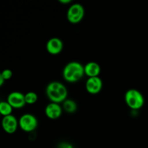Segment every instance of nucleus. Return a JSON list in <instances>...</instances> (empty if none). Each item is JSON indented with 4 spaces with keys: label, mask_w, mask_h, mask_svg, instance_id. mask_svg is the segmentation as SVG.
<instances>
[{
    "label": "nucleus",
    "mask_w": 148,
    "mask_h": 148,
    "mask_svg": "<svg viewBox=\"0 0 148 148\" xmlns=\"http://www.w3.org/2000/svg\"><path fill=\"white\" fill-rule=\"evenodd\" d=\"M46 94L51 102L59 104L67 99L68 91L65 85L62 82L53 81L47 85Z\"/></svg>",
    "instance_id": "nucleus-1"
},
{
    "label": "nucleus",
    "mask_w": 148,
    "mask_h": 148,
    "mask_svg": "<svg viewBox=\"0 0 148 148\" xmlns=\"http://www.w3.org/2000/svg\"><path fill=\"white\" fill-rule=\"evenodd\" d=\"M63 77L69 83L78 82L85 75L84 66L77 62H69L63 69Z\"/></svg>",
    "instance_id": "nucleus-2"
},
{
    "label": "nucleus",
    "mask_w": 148,
    "mask_h": 148,
    "mask_svg": "<svg viewBox=\"0 0 148 148\" xmlns=\"http://www.w3.org/2000/svg\"><path fill=\"white\" fill-rule=\"evenodd\" d=\"M127 105L131 109L138 110L145 104V98L143 94L136 89H130L127 90L124 96Z\"/></svg>",
    "instance_id": "nucleus-3"
},
{
    "label": "nucleus",
    "mask_w": 148,
    "mask_h": 148,
    "mask_svg": "<svg viewBox=\"0 0 148 148\" xmlns=\"http://www.w3.org/2000/svg\"><path fill=\"white\" fill-rule=\"evenodd\" d=\"M85 15V10L82 4L75 3L69 7L66 12V18L68 21L72 24L79 23L83 19Z\"/></svg>",
    "instance_id": "nucleus-4"
},
{
    "label": "nucleus",
    "mask_w": 148,
    "mask_h": 148,
    "mask_svg": "<svg viewBox=\"0 0 148 148\" xmlns=\"http://www.w3.org/2000/svg\"><path fill=\"white\" fill-rule=\"evenodd\" d=\"M19 127L25 132H31L36 130L38 127V120L31 114H25L18 120Z\"/></svg>",
    "instance_id": "nucleus-5"
},
{
    "label": "nucleus",
    "mask_w": 148,
    "mask_h": 148,
    "mask_svg": "<svg viewBox=\"0 0 148 148\" xmlns=\"http://www.w3.org/2000/svg\"><path fill=\"white\" fill-rule=\"evenodd\" d=\"M7 101L13 108H22L26 105L25 94L17 91L9 94Z\"/></svg>",
    "instance_id": "nucleus-6"
},
{
    "label": "nucleus",
    "mask_w": 148,
    "mask_h": 148,
    "mask_svg": "<svg viewBox=\"0 0 148 148\" xmlns=\"http://www.w3.org/2000/svg\"><path fill=\"white\" fill-rule=\"evenodd\" d=\"M1 125L4 131L7 134H14L19 127L18 121L13 115L4 116L1 121Z\"/></svg>",
    "instance_id": "nucleus-7"
},
{
    "label": "nucleus",
    "mask_w": 148,
    "mask_h": 148,
    "mask_svg": "<svg viewBox=\"0 0 148 148\" xmlns=\"http://www.w3.org/2000/svg\"><path fill=\"white\" fill-rule=\"evenodd\" d=\"M85 88L90 94L96 95L101 92L103 88L102 79L99 77H89L85 84Z\"/></svg>",
    "instance_id": "nucleus-8"
},
{
    "label": "nucleus",
    "mask_w": 148,
    "mask_h": 148,
    "mask_svg": "<svg viewBox=\"0 0 148 148\" xmlns=\"http://www.w3.org/2000/svg\"><path fill=\"white\" fill-rule=\"evenodd\" d=\"M46 47L50 54L57 55L63 50L64 44L62 40L59 38H51L47 41Z\"/></svg>",
    "instance_id": "nucleus-9"
},
{
    "label": "nucleus",
    "mask_w": 148,
    "mask_h": 148,
    "mask_svg": "<svg viewBox=\"0 0 148 148\" xmlns=\"http://www.w3.org/2000/svg\"><path fill=\"white\" fill-rule=\"evenodd\" d=\"M45 114L50 119H57L62 114V106L59 103L51 102L45 108Z\"/></svg>",
    "instance_id": "nucleus-10"
},
{
    "label": "nucleus",
    "mask_w": 148,
    "mask_h": 148,
    "mask_svg": "<svg viewBox=\"0 0 148 148\" xmlns=\"http://www.w3.org/2000/svg\"><path fill=\"white\" fill-rule=\"evenodd\" d=\"M85 69V75L89 77H98L101 73V66L97 62H90L87 63V64L84 66Z\"/></svg>",
    "instance_id": "nucleus-11"
},
{
    "label": "nucleus",
    "mask_w": 148,
    "mask_h": 148,
    "mask_svg": "<svg viewBox=\"0 0 148 148\" xmlns=\"http://www.w3.org/2000/svg\"><path fill=\"white\" fill-rule=\"evenodd\" d=\"M63 109L68 114H73L77 109V105L76 102L72 99H66L63 102Z\"/></svg>",
    "instance_id": "nucleus-12"
},
{
    "label": "nucleus",
    "mask_w": 148,
    "mask_h": 148,
    "mask_svg": "<svg viewBox=\"0 0 148 148\" xmlns=\"http://www.w3.org/2000/svg\"><path fill=\"white\" fill-rule=\"evenodd\" d=\"M13 108L10 105L7 101H1L0 102V114L3 116L12 115Z\"/></svg>",
    "instance_id": "nucleus-13"
},
{
    "label": "nucleus",
    "mask_w": 148,
    "mask_h": 148,
    "mask_svg": "<svg viewBox=\"0 0 148 148\" xmlns=\"http://www.w3.org/2000/svg\"><path fill=\"white\" fill-rule=\"evenodd\" d=\"M25 99L26 104L33 105L38 101V95L35 92H28L25 94Z\"/></svg>",
    "instance_id": "nucleus-14"
},
{
    "label": "nucleus",
    "mask_w": 148,
    "mask_h": 148,
    "mask_svg": "<svg viewBox=\"0 0 148 148\" xmlns=\"http://www.w3.org/2000/svg\"><path fill=\"white\" fill-rule=\"evenodd\" d=\"M12 72L10 69H4V70L2 71V72L1 73V75L2 76V77L4 78L6 80H8V79H11L12 77Z\"/></svg>",
    "instance_id": "nucleus-15"
},
{
    "label": "nucleus",
    "mask_w": 148,
    "mask_h": 148,
    "mask_svg": "<svg viewBox=\"0 0 148 148\" xmlns=\"http://www.w3.org/2000/svg\"><path fill=\"white\" fill-rule=\"evenodd\" d=\"M59 148H72V146L69 144H66V143H64V144L61 145Z\"/></svg>",
    "instance_id": "nucleus-16"
},
{
    "label": "nucleus",
    "mask_w": 148,
    "mask_h": 148,
    "mask_svg": "<svg viewBox=\"0 0 148 148\" xmlns=\"http://www.w3.org/2000/svg\"><path fill=\"white\" fill-rule=\"evenodd\" d=\"M59 2L64 4H69V3H71V0H59Z\"/></svg>",
    "instance_id": "nucleus-17"
},
{
    "label": "nucleus",
    "mask_w": 148,
    "mask_h": 148,
    "mask_svg": "<svg viewBox=\"0 0 148 148\" xmlns=\"http://www.w3.org/2000/svg\"><path fill=\"white\" fill-rule=\"evenodd\" d=\"M4 82H5V79H4V78L2 77V76L0 75V86H2Z\"/></svg>",
    "instance_id": "nucleus-18"
}]
</instances>
